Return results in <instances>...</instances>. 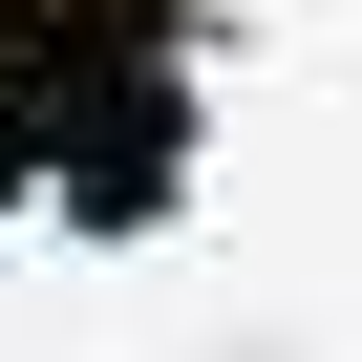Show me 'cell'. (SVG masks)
<instances>
[{"label": "cell", "instance_id": "7a4b0ae2", "mask_svg": "<svg viewBox=\"0 0 362 362\" xmlns=\"http://www.w3.org/2000/svg\"><path fill=\"white\" fill-rule=\"evenodd\" d=\"M0 214H43V170H22V128H0Z\"/></svg>", "mask_w": 362, "mask_h": 362}, {"label": "cell", "instance_id": "6da1fadb", "mask_svg": "<svg viewBox=\"0 0 362 362\" xmlns=\"http://www.w3.org/2000/svg\"><path fill=\"white\" fill-rule=\"evenodd\" d=\"M0 128L64 235H170L214 170V0H0Z\"/></svg>", "mask_w": 362, "mask_h": 362}]
</instances>
